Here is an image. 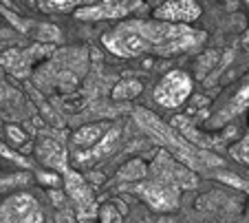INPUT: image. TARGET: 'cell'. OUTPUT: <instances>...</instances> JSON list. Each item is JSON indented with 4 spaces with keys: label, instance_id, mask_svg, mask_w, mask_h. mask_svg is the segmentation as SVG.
<instances>
[{
    "label": "cell",
    "instance_id": "1",
    "mask_svg": "<svg viewBox=\"0 0 249 223\" xmlns=\"http://www.w3.org/2000/svg\"><path fill=\"white\" fill-rule=\"evenodd\" d=\"M205 40V34L170 20H128L102 38L104 47L119 57L174 56Z\"/></svg>",
    "mask_w": 249,
    "mask_h": 223
},
{
    "label": "cell",
    "instance_id": "2",
    "mask_svg": "<svg viewBox=\"0 0 249 223\" xmlns=\"http://www.w3.org/2000/svg\"><path fill=\"white\" fill-rule=\"evenodd\" d=\"M192 93V80L185 71H170L155 91V100L165 109L181 106Z\"/></svg>",
    "mask_w": 249,
    "mask_h": 223
},
{
    "label": "cell",
    "instance_id": "3",
    "mask_svg": "<svg viewBox=\"0 0 249 223\" xmlns=\"http://www.w3.org/2000/svg\"><path fill=\"white\" fill-rule=\"evenodd\" d=\"M0 221L7 223H18V221H29L38 223L42 221V212H40L36 199L29 195H14L0 205Z\"/></svg>",
    "mask_w": 249,
    "mask_h": 223
},
{
    "label": "cell",
    "instance_id": "4",
    "mask_svg": "<svg viewBox=\"0 0 249 223\" xmlns=\"http://www.w3.org/2000/svg\"><path fill=\"white\" fill-rule=\"evenodd\" d=\"M141 5V0H104L102 5L93 7V9H82L75 11L77 18L82 20H102V18H122V16L130 14L132 9Z\"/></svg>",
    "mask_w": 249,
    "mask_h": 223
},
{
    "label": "cell",
    "instance_id": "5",
    "mask_svg": "<svg viewBox=\"0 0 249 223\" xmlns=\"http://www.w3.org/2000/svg\"><path fill=\"white\" fill-rule=\"evenodd\" d=\"M201 16V7L196 0H168L155 11V18L170 22H192Z\"/></svg>",
    "mask_w": 249,
    "mask_h": 223
},
{
    "label": "cell",
    "instance_id": "6",
    "mask_svg": "<svg viewBox=\"0 0 249 223\" xmlns=\"http://www.w3.org/2000/svg\"><path fill=\"white\" fill-rule=\"evenodd\" d=\"M139 195L155 210H172L179 204V192L174 188H168V186H141Z\"/></svg>",
    "mask_w": 249,
    "mask_h": 223
},
{
    "label": "cell",
    "instance_id": "7",
    "mask_svg": "<svg viewBox=\"0 0 249 223\" xmlns=\"http://www.w3.org/2000/svg\"><path fill=\"white\" fill-rule=\"evenodd\" d=\"M66 172V188H69L71 197L75 199L77 208L80 210H93V192H90V188L86 186V181L82 179L80 175H75V172L71 170H64Z\"/></svg>",
    "mask_w": 249,
    "mask_h": 223
},
{
    "label": "cell",
    "instance_id": "8",
    "mask_svg": "<svg viewBox=\"0 0 249 223\" xmlns=\"http://www.w3.org/2000/svg\"><path fill=\"white\" fill-rule=\"evenodd\" d=\"M40 157H42V162L47 164V166L51 168H60V170H66V152L62 150V146H57V144L53 142H42L38 148Z\"/></svg>",
    "mask_w": 249,
    "mask_h": 223
},
{
    "label": "cell",
    "instance_id": "9",
    "mask_svg": "<svg viewBox=\"0 0 249 223\" xmlns=\"http://www.w3.org/2000/svg\"><path fill=\"white\" fill-rule=\"evenodd\" d=\"M247 106H249V84H247V86H243V89H240L238 93L234 95V100H231V104L227 106V109L221 113V119H227L230 115L240 113V111L247 109Z\"/></svg>",
    "mask_w": 249,
    "mask_h": 223
},
{
    "label": "cell",
    "instance_id": "10",
    "mask_svg": "<svg viewBox=\"0 0 249 223\" xmlns=\"http://www.w3.org/2000/svg\"><path fill=\"white\" fill-rule=\"evenodd\" d=\"M99 135H102L99 126H86V129L77 130V133L73 135V144H75V146H89V144L97 142Z\"/></svg>",
    "mask_w": 249,
    "mask_h": 223
},
{
    "label": "cell",
    "instance_id": "11",
    "mask_svg": "<svg viewBox=\"0 0 249 223\" xmlns=\"http://www.w3.org/2000/svg\"><path fill=\"white\" fill-rule=\"evenodd\" d=\"M139 91H141L139 82H122V84L115 86L113 97L115 100H130V97H135Z\"/></svg>",
    "mask_w": 249,
    "mask_h": 223
},
{
    "label": "cell",
    "instance_id": "12",
    "mask_svg": "<svg viewBox=\"0 0 249 223\" xmlns=\"http://www.w3.org/2000/svg\"><path fill=\"white\" fill-rule=\"evenodd\" d=\"M82 0H40V7L44 11H69L77 7Z\"/></svg>",
    "mask_w": 249,
    "mask_h": 223
},
{
    "label": "cell",
    "instance_id": "13",
    "mask_svg": "<svg viewBox=\"0 0 249 223\" xmlns=\"http://www.w3.org/2000/svg\"><path fill=\"white\" fill-rule=\"evenodd\" d=\"M231 155L236 157V159H240V162H245V164H249V137H245L243 142L238 144V146L231 150Z\"/></svg>",
    "mask_w": 249,
    "mask_h": 223
},
{
    "label": "cell",
    "instance_id": "14",
    "mask_svg": "<svg viewBox=\"0 0 249 223\" xmlns=\"http://www.w3.org/2000/svg\"><path fill=\"white\" fill-rule=\"evenodd\" d=\"M102 219H104V221H119L122 217H119L117 212H113V208H106L102 212Z\"/></svg>",
    "mask_w": 249,
    "mask_h": 223
},
{
    "label": "cell",
    "instance_id": "15",
    "mask_svg": "<svg viewBox=\"0 0 249 223\" xmlns=\"http://www.w3.org/2000/svg\"><path fill=\"white\" fill-rule=\"evenodd\" d=\"M9 135H11V139H16V142H22V139H24V135H22V130H18V129H14V126H11V129H9Z\"/></svg>",
    "mask_w": 249,
    "mask_h": 223
},
{
    "label": "cell",
    "instance_id": "16",
    "mask_svg": "<svg viewBox=\"0 0 249 223\" xmlns=\"http://www.w3.org/2000/svg\"><path fill=\"white\" fill-rule=\"evenodd\" d=\"M38 179L44 184H57V175H38Z\"/></svg>",
    "mask_w": 249,
    "mask_h": 223
},
{
    "label": "cell",
    "instance_id": "17",
    "mask_svg": "<svg viewBox=\"0 0 249 223\" xmlns=\"http://www.w3.org/2000/svg\"><path fill=\"white\" fill-rule=\"evenodd\" d=\"M245 44H247V49H249V31H247V36H245Z\"/></svg>",
    "mask_w": 249,
    "mask_h": 223
}]
</instances>
